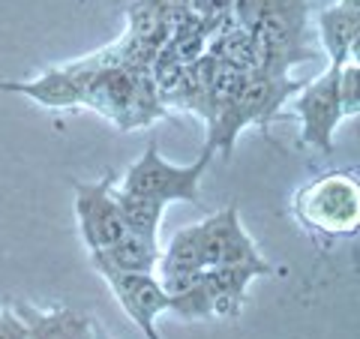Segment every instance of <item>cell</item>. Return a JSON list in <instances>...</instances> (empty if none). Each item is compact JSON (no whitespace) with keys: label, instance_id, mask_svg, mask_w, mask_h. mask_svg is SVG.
Returning <instances> with one entry per match:
<instances>
[{"label":"cell","instance_id":"ba28073f","mask_svg":"<svg viewBox=\"0 0 360 339\" xmlns=\"http://www.w3.org/2000/svg\"><path fill=\"white\" fill-rule=\"evenodd\" d=\"M274 264L262 262H240V264H219L205 270V282L213 300V319H238L243 303H246V288L258 276H270Z\"/></svg>","mask_w":360,"mask_h":339},{"label":"cell","instance_id":"5b68a950","mask_svg":"<svg viewBox=\"0 0 360 339\" xmlns=\"http://www.w3.org/2000/svg\"><path fill=\"white\" fill-rule=\"evenodd\" d=\"M75 217L87 255L108 250L127 234V225H123L115 201V174L96 180V184H75Z\"/></svg>","mask_w":360,"mask_h":339},{"label":"cell","instance_id":"2e32d148","mask_svg":"<svg viewBox=\"0 0 360 339\" xmlns=\"http://www.w3.org/2000/svg\"><path fill=\"white\" fill-rule=\"evenodd\" d=\"M168 298H172L168 312L180 315L184 321H207V319H213V300H210L205 274H201V279L195 282L193 288L180 291V295H168Z\"/></svg>","mask_w":360,"mask_h":339},{"label":"cell","instance_id":"4fadbf2b","mask_svg":"<svg viewBox=\"0 0 360 339\" xmlns=\"http://www.w3.org/2000/svg\"><path fill=\"white\" fill-rule=\"evenodd\" d=\"M127 18H129V37L153 51H160L168 42V33L174 27L172 25L174 13H168L160 0H135L127 9Z\"/></svg>","mask_w":360,"mask_h":339},{"label":"cell","instance_id":"9a60e30c","mask_svg":"<svg viewBox=\"0 0 360 339\" xmlns=\"http://www.w3.org/2000/svg\"><path fill=\"white\" fill-rule=\"evenodd\" d=\"M115 201L120 210V219L127 225L129 234H141L150 237V241H160V225H162V210L165 205L144 196H135V192H123L115 186Z\"/></svg>","mask_w":360,"mask_h":339},{"label":"cell","instance_id":"52a82bcc","mask_svg":"<svg viewBox=\"0 0 360 339\" xmlns=\"http://www.w3.org/2000/svg\"><path fill=\"white\" fill-rule=\"evenodd\" d=\"M201 229V255H205V270L219 264H240V262H262L252 237L243 231L238 205L198 222Z\"/></svg>","mask_w":360,"mask_h":339},{"label":"cell","instance_id":"d6986e66","mask_svg":"<svg viewBox=\"0 0 360 339\" xmlns=\"http://www.w3.org/2000/svg\"><path fill=\"white\" fill-rule=\"evenodd\" d=\"M90 339H111V336H108V333L103 331V327L96 324V327H94V336H90Z\"/></svg>","mask_w":360,"mask_h":339},{"label":"cell","instance_id":"6da1fadb","mask_svg":"<svg viewBox=\"0 0 360 339\" xmlns=\"http://www.w3.org/2000/svg\"><path fill=\"white\" fill-rule=\"evenodd\" d=\"M303 82H291L288 75H270V72H240L238 87L225 96V103L213 111L207 151H222L225 160H231L234 141L246 127H258L267 132L270 120L279 117L283 103L297 94Z\"/></svg>","mask_w":360,"mask_h":339},{"label":"cell","instance_id":"8992f818","mask_svg":"<svg viewBox=\"0 0 360 339\" xmlns=\"http://www.w3.org/2000/svg\"><path fill=\"white\" fill-rule=\"evenodd\" d=\"M111 295L117 298L127 319L144 333V339H162L156 331V319L172 307V298L165 295L160 279L153 274H103Z\"/></svg>","mask_w":360,"mask_h":339},{"label":"cell","instance_id":"3957f363","mask_svg":"<svg viewBox=\"0 0 360 339\" xmlns=\"http://www.w3.org/2000/svg\"><path fill=\"white\" fill-rule=\"evenodd\" d=\"M213 151L205 148L193 165H172L162 160L156 144H148L144 153L135 160L127 172H123L120 184H115L123 192H135V196L153 198L160 205L168 201H186V205H201V177H205L210 165Z\"/></svg>","mask_w":360,"mask_h":339},{"label":"cell","instance_id":"7a4b0ae2","mask_svg":"<svg viewBox=\"0 0 360 339\" xmlns=\"http://www.w3.org/2000/svg\"><path fill=\"white\" fill-rule=\"evenodd\" d=\"M295 219L315 237H352L360 225L357 172H328L295 196Z\"/></svg>","mask_w":360,"mask_h":339},{"label":"cell","instance_id":"8fae6325","mask_svg":"<svg viewBox=\"0 0 360 339\" xmlns=\"http://www.w3.org/2000/svg\"><path fill=\"white\" fill-rule=\"evenodd\" d=\"M156 262H160V243L129 231L108 250L90 252V264L99 274H153Z\"/></svg>","mask_w":360,"mask_h":339},{"label":"cell","instance_id":"277c9868","mask_svg":"<svg viewBox=\"0 0 360 339\" xmlns=\"http://www.w3.org/2000/svg\"><path fill=\"white\" fill-rule=\"evenodd\" d=\"M295 115L300 117V148H315L324 156L333 153V132L345 120L340 103V66H328L319 78L297 90Z\"/></svg>","mask_w":360,"mask_h":339},{"label":"cell","instance_id":"5bb4252c","mask_svg":"<svg viewBox=\"0 0 360 339\" xmlns=\"http://www.w3.org/2000/svg\"><path fill=\"white\" fill-rule=\"evenodd\" d=\"M198 270H205V255H201V229L195 222L180 229L165 250H160L153 274H198Z\"/></svg>","mask_w":360,"mask_h":339},{"label":"cell","instance_id":"ac0fdd59","mask_svg":"<svg viewBox=\"0 0 360 339\" xmlns=\"http://www.w3.org/2000/svg\"><path fill=\"white\" fill-rule=\"evenodd\" d=\"M0 339H27V324L15 309H0Z\"/></svg>","mask_w":360,"mask_h":339},{"label":"cell","instance_id":"9c48e42d","mask_svg":"<svg viewBox=\"0 0 360 339\" xmlns=\"http://www.w3.org/2000/svg\"><path fill=\"white\" fill-rule=\"evenodd\" d=\"M319 37L328 54V66H342L357 60L360 42V0H336L333 6L321 9Z\"/></svg>","mask_w":360,"mask_h":339},{"label":"cell","instance_id":"7c38bea8","mask_svg":"<svg viewBox=\"0 0 360 339\" xmlns=\"http://www.w3.org/2000/svg\"><path fill=\"white\" fill-rule=\"evenodd\" d=\"M13 309L27 324V339H90L96 327V321L90 315H82L75 309L42 312L25 300H15Z\"/></svg>","mask_w":360,"mask_h":339},{"label":"cell","instance_id":"30bf717a","mask_svg":"<svg viewBox=\"0 0 360 339\" xmlns=\"http://www.w3.org/2000/svg\"><path fill=\"white\" fill-rule=\"evenodd\" d=\"M4 94H21L33 99L37 105L45 108H75L84 105V90L78 75L70 66H58V70H45L37 78H27V82H0Z\"/></svg>","mask_w":360,"mask_h":339},{"label":"cell","instance_id":"e0dca14e","mask_svg":"<svg viewBox=\"0 0 360 339\" xmlns=\"http://www.w3.org/2000/svg\"><path fill=\"white\" fill-rule=\"evenodd\" d=\"M357 72H360L357 60H348V63L340 66V103H342V115H345V120H348V117H357V111H360Z\"/></svg>","mask_w":360,"mask_h":339}]
</instances>
